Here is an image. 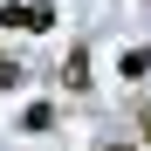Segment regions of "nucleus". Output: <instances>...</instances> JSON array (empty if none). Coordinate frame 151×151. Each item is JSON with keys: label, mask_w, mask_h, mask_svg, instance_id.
I'll return each instance as SVG.
<instances>
[{"label": "nucleus", "mask_w": 151, "mask_h": 151, "mask_svg": "<svg viewBox=\"0 0 151 151\" xmlns=\"http://www.w3.org/2000/svg\"><path fill=\"white\" fill-rule=\"evenodd\" d=\"M0 28H28V35H55V0H7Z\"/></svg>", "instance_id": "nucleus-1"}, {"label": "nucleus", "mask_w": 151, "mask_h": 151, "mask_svg": "<svg viewBox=\"0 0 151 151\" xmlns=\"http://www.w3.org/2000/svg\"><path fill=\"white\" fill-rule=\"evenodd\" d=\"M62 83H69L76 96H83V89H89V48H83V41H76V48H69V69H62Z\"/></svg>", "instance_id": "nucleus-2"}, {"label": "nucleus", "mask_w": 151, "mask_h": 151, "mask_svg": "<svg viewBox=\"0 0 151 151\" xmlns=\"http://www.w3.org/2000/svg\"><path fill=\"white\" fill-rule=\"evenodd\" d=\"M48 124H55V103H28L21 110V131H48Z\"/></svg>", "instance_id": "nucleus-3"}, {"label": "nucleus", "mask_w": 151, "mask_h": 151, "mask_svg": "<svg viewBox=\"0 0 151 151\" xmlns=\"http://www.w3.org/2000/svg\"><path fill=\"white\" fill-rule=\"evenodd\" d=\"M124 76H131V83H137V76H151V48H131V55H124Z\"/></svg>", "instance_id": "nucleus-4"}, {"label": "nucleus", "mask_w": 151, "mask_h": 151, "mask_svg": "<svg viewBox=\"0 0 151 151\" xmlns=\"http://www.w3.org/2000/svg\"><path fill=\"white\" fill-rule=\"evenodd\" d=\"M14 83H21V69L7 62V48H0V89H14Z\"/></svg>", "instance_id": "nucleus-5"}, {"label": "nucleus", "mask_w": 151, "mask_h": 151, "mask_svg": "<svg viewBox=\"0 0 151 151\" xmlns=\"http://www.w3.org/2000/svg\"><path fill=\"white\" fill-rule=\"evenodd\" d=\"M137 124H144V144H151V103H144V110H137Z\"/></svg>", "instance_id": "nucleus-6"}, {"label": "nucleus", "mask_w": 151, "mask_h": 151, "mask_svg": "<svg viewBox=\"0 0 151 151\" xmlns=\"http://www.w3.org/2000/svg\"><path fill=\"white\" fill-rule=\"evenodd\" d=\"M103 151H131V144H103Z\"/></svg>", "instance_id": "nucleus-7"}]
</instances>
